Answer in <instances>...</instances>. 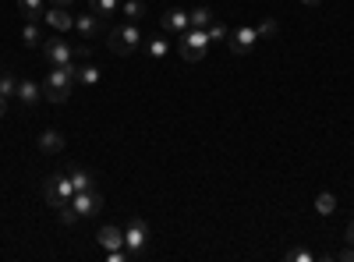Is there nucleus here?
Listing matches in <instances>:
<instances>
[{"mask_svg":"<svg viewBox=\"0 0 354 262\" xmlns=\"http://www.w3.org/2000/svg\"><path fill=\"white\" fill-rule=\"evenodd\" d=\"M205 36H209V43H227V36H230V28H227L223 21H213L209 28H205Z\"/></svg>","mask_w":354,"mask_h":262,"instance_id":"obj_26","label":"nucleus"},{"mask_svg":"<svg viewBox=\"0 0 354 262\" xmlns=\"http://www.w3.org/2000/svg\"><path fill=\"white\" fill-rule=\"evenodd\" d=\"M121 15L124 21H142L149 15V8H145V0H121Z\"/></svg>","mask_w":354,"mask_h":262,"instance_id":"obj_17","label":"nucleus"},{"mask_svg":"<svg viewBox=\"0 0 354 262\" xmlns=\"http://www.w3.org/2000/svg\"><path fill=\"white\" fill-rule=\"evenodd\" d=\"M0 75H4V64H0Z\"/></svg>","mask_w":354,"mask_h":262,"instance_id":"obj_34","label":"nucleus"},{"mask_svg":"<svg viewBox=\"0 0 354 262\" xmlns=\"http://www.w3.org/2000/svg\"><path fill=\"white\" fill-rule=\"evenodd\" d=\"M18 11L28 18V21H36L46 15V0H18Z\"/></svg>","mask_w":354,"mask_h":262,"instance_id":"obj_18","label":"nucleus"},{"mask_svg":"<svg viewBox=\"0 0 354 262\" xmlns=\"http://www.w3.org/2000/svg\"><path fill=\"white\" fill-rule=\"evenodd\" d=\"M315 259V252H308V248H290L287 252V262H312Z\"/></svg>","mask_w":354,"mask_h":262,"instance_id":"obj_27","label":"nucleus"},{"mask_svg":"<svg viewBox=\"0 0 354 262\" xmlns=\"http://www.w3.org/2000/svg\"><path fill=\"white\" fill-rule=\"evenodd\" d=\"M57 220H61L64 227H75L82 216H78V209L71 206V202H64V206H57Z\"/></svg>","mask_w":354,"mask_h":262,"instance_id":"obj_24","label":"nucleus"},{"mask_svg":"<svg viewBox=\"0 0 354 262\" xmlns=\"http://www.w3.org/2000/svg\"><path fill=\"white\" fill-rule=\"evenodd\" d=\"M255 32H259V39H266V36H273V32H277V21H273V18H262V21L255 25Z\"/></svg>","mask_w":354,"mask_h":262,"instance_id":"obj_28","label":"nucleus"},{"mask_svg":"<svg viewBox=\"0 0 354 262\" xmlns=\"http://www.w3.org/2000/svg\"><path fill=\"white\" fill-rule=\"evenodd\" d=\"M301 4H305V8H319V0H301Z\"/></svg>","mask_w":354,"mask_h":262,"instance_id":"obj_32","label":"nucleus"},{"mask_svg":"<svg viewBox=\"0 0 354 262\" xmlns=\"http://www.w3.org/2000/svg\"><path fill=\"white\" fill-rule=\"evenodd\" d=\"M160 25H163V32H188L192 28V18H188V11H181V8H167L163 11V18H160Z\"/></svg>","mask_w":354,"mask_h":262,"instance_id":"obj_11","label":"nucleus"},{"mask_svg":"<svg viewBox=\"0 0 354 262\" xmlns=\"http://www.w3.org/2000/svg\"><path fill=\"white\" fill-rule=\"evenodd\" d=\"M39 149L50 153V156H53V153H64V135L57 131V128H46V131L39 135Z\"/></svg>","mask_w":354,"mask_h":262,"instance_id":"obj_15","label":"nucleus"},{"mask_svg":"<svg viewBox=\"0 0 354 262\" xmlns=\"http://www.w3.org/2000/svg\"><path fill=\"white\" fill-rule=\"evenodd\" d=\"M145 53H149V61H167V53H170V39L167 36H149L145 39Z\"/></svg>","mask_w":354,"mask_h":262,"instance_id":"obj_14","label":"nucleus"},{"mask_svg":"<svg viewBox=\"0 0 354 262\" xmlns=\"http://www.w3.org/2000/svg\"><path fill=\"white\" fill-rule=\"evenodd\" d=\"M21 39H25V46H28V50L43 46V32H39V25H36V21H25V28H21Z\"/></svg>","mask_w":354,"mask_h":262,"instance_id":"obj_22","label":"nucleus"},{"mask_svg":"<svg viewBox=\"0 0 354 262\" xmlns=\"http://www.w3.org/2000/svg\"><path fill=\"white\" fill-rule=\"evenodd\" d=\"M4 106H8V100H4V96H0V118H4Z\"/></svg>","mask_w":354,"mask_h":262,"instance_id":"obj_33","label":"nucleus"},{"mask_svg":"<svg viewBox=\"0 0 354 262\" xmlns=\"http://www.w3.org/2000/svg\"><path fill=\"white\" fill-rule=\"evenodd\" d=\"M209 46L213 43H209V36H205V28H188V32L177 36V57L188 61V64H198Z\"/></svg>","mask_w":354,"mask_h":262,"instance_id":"obj_3","label":"nucleus"},{"mask_svg":"<svg viewBox=\"0 0 354 262\" xmlns=\"http://www.w3.org/2000/svg\"><path fill=\"white\" fill-rule=\"evenodd\" d=\"M71 89H75V64H57L43 85V96L50 103H68L71 100Z\"/></svg>","mask_w":354,"mask_h":262,"instance_id":"obj_1","label":"nucleus"},{"mask_svg":"<svg viewBox=\"0 0 354 262\" xmlns=\"http://www.w3.org/2000/svg\"><path fill=\"white\" fill-rule=\"evenodd\" d=\"M337 259H344V262H354V245H347V248H344Z\"/></svg>","mask_w":354,"mask_h":262,"instance_id":"obj_29","label":"nucleus"},{"mask_svg":"<svg viewBox=\"0 0 354 262\" xmlns=\"http://www.w3.org/2000/svg\"><path fill=\"white\" fill-rule=\"evenodd\" d=\"M103 75H100V68L96 64H78L75 68V82H82V85H96Z\"/></svg>","mask_w":354,"mask_h":262,"instance_id":"obj_21","label":"nucleus"},{"mask_svg":"<svg viewBox=\"0 0 354 262\" xmlns=\"http://www.w3.org/2000/svg\"><path fill=\"white\" fill-rule=\"evenodd\" d=\"M106 46H110V53H117V57L135 53V50L142 46V25H138V21H121L117 28H110Z\"/></svg>","mask_w":354,"mask_h":262,"instance_id":"obj_2","label":"nucleus"},{"mask_svg":"<svg viewBox=\"0 0 354 262\" xmlns=\"http://www.w3.org/2000/svg\"><path fill=\"white\" fill-rule=\"evenodd\" d=\"M96 241L110 252V248H124V230L121 227H100L96 230Z\"/></svg>","mask_w":354,"mask_h":262,"instance_id":"obj_13","label":"nucleus"},{"mask_svg":"<svg viewBox=\"0 0 354 262\" xmlns=\"http://www.w3.org/2000/svg\"><path fill=\"white\" fill-rule=\"evenodd\" d=\"M43 57H46V64H71L75 61V46L68 39H43Z\"/></svg>","mask_w":354,"mask_h":262,"instance_id":"obj_7","label":"nucleus"},{"mask_svg":"<svg viewBox=\"0 0 354 262\" xmlns=\"http://www.w3.org/2000/svg\"><path fill=\"white\" fill-rule=\"evenodd\" d=\"M25 106H36L43 100V85H36L32 78H18V93H15Z\"/></svg>","mask_w":354,"mask_h":262,"instance_id":"obj_12","label":"nucleus"},{"mask_svg":"<svg viewBox=\"0 0 354 262\" xmlns=\"http://www.w3.org/2000/svg\"><path fill=\"white\" fill-rule=\"evenodd\" d=\"M124 248H128L131 259H142L145 248H149V227H145L142 216H128V223H124Z\"/></svg>","mask_w":354,"mask_h":262,"instance_id":"obj_4","label":"nucleus"},{"mask_svg":"<svg viewBox=\"0 0 354 262\" xmlns=\"http://www.w3.org/2000/svg\"><path fill=\"white\" fill-rule=\"evenodd\" d=\"M18 93V78L11 75V71H4V75H0V96H4V100H11Z\"/></svg>","mask_w":354,"mask_h":262,"instance_id":"obj_25","label":"nucleus"},{"mask_svg":"<svg viewBox=\"0 0 354 262\" xmlns=\"http://www.w3.org/2000/svg\"><path fill=\"white\" fill-rule=\"evenodd\" d=\"M71 206L78 209V216H96L103 209V195L96 188H88V191H75L71 195Z\"/></svg>","mask_w":354,"mask_h":262,"instance_id":"obj_9","label":"nucleus"},{"mask_svg":"<svg viewBox=\"0 0 354 262\" xmlns=\"http://www.w3.org/2000/svg\"><path fill=\"white\" fill-rule=\"evenodd\" d=\"M50 4H61V8H71V4H75V0H50Z\"/></svg>","mask_w":354,"mask_h":262,"instance_id":"obj_31","label":"nucleus"},{"mask_svg":"<svg viewBox=\"0 0 354 262\" xmlns=\"http://www.w3.org/2000/svg\"><path fill=\"white\" fill-rule=\"evenodd\" d=\"M57 32H75V15L71 8H61V4H46V15H43Z\"/></svg>","mask_w":354,"mask_h":262,"instance_id":"obj_10","label":"nucleus"},{"mask_svg":"<svg viewBox=\"0 0 354 262\" xmlns=\"http://www.w3.org/2000/svg\"><path fill=\"white\" fill-rule=\"evenodd\" d=\"M344 238H347V245H354V220L347 223V230H344Z\"/></svg>","mask_w":354,"mask_h":262,"instance_id":"obj_30","label":"nucleus"},{"mask_svg":"<svg viewBox=\"0 0 354 262\" xmlns=\"http://www.w3.org/2000/svg\"><path fill=\"white\" fill-rule=\"evenodd\" d=\"M68 178H71V185H75V191H88V188H96V181H93V174H88L82 163H75L71 170H68Z\"/></svg>","mask_w":354,"mask_h":262,"instance_id":"obj_16","label":"nucleus"},{"mask_svg":"<svg viewBox=\"0 0 354 262\" xmlns=\"http://www.w3.org/2000/svg\"><path fill=\"white\" fill-rule=\"evenodd\" d=\"M75 32H78V39L93 43V39L103 32V21H100V15H96V11H82V15H75Z\"/></svg>","mask_w":354,"mask_h":262,"instance_id":"obj_8","label":"nucleus"},{"mask_svg":"<svg viewBox=\"0 0 354 262\" xmlns=\"http://www.w3.org/2000/svg\"><path fill=\"white\" fill-rule=\"evenodd\" d=\"M259 43V32H255V25H238L234 32L227 36V50L230 53H238V57H245V53H252V46Z\"/></svg>","mask_w":354,"mask_h":262,"instance_id":"obj_6","label":"nucleus"},{"mask_svg":"<svg viewBox=\"0 0 354 262\" xmlns=\"http://www.w3.org/2000/svg\"><path fill=\"white\" fill-rule=\"evenodd\" d=\"M71 195H75V185H71L68 174H50V178L43 181V198L50 202L53 209L64 206V202H71Z\"/></svg>","mask_w":354,"mask_h":262,"instance_id":"obj_5","label":"nucleus"},{"mask_svg":"<svg viewBox=\"0 0 354 262\" xmlns=\"http://www.w3.org/2000/svg\"><path fill=\"white\" fill-rule=\"evenodd\" d=\"M88 11H96L100 18L117 15V11H121V0H88Z\"/></svg>","mask_w":354,"mask_h":262,"instance_id":"obj_23","label":"nucleus"},{"mask_svg":"<svg viewBox=\"0 0 354 262\" xmlns=\"http://www.w3.org/2000/svg\"><path fill=\"white\" fill-rule=\"evenodd\" d=\"M188 18H192V28H209L216 21L213 8H195V11H188Z\"/></svg>","mask_w":354,"mask_h":262,"instance_id":"obj_20","label":"nucleus"},{"mask_svg":"<svg viewBox=\"0 0 354 262\" xmlns=\"http://www.w3.org/2000/svg\"><path fill=\"white\" fill-rule=\"evenodd\" d=\"M315 209H319V216H333L337 213V195L333 191H319L315 195Z\"/></svg>","mask_w":354,"mask_h":262,"instance_id":"obj_19","label":"nucleus"}]
</instances>
